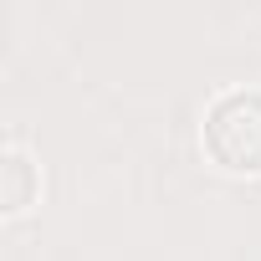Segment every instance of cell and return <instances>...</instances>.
<instances>
[{
    "mask_svg": "<svg viewBox=\"0 0 261 261\" xmlns=\"http://www.w3.org/2000/svg\"><path fill=\"white\" fill-rule=\"evenodd\" d=\"M200 139L225 169H261V92H220L205 113Z\"/></svg>",
    "mask_w": 261,
    "mask_h": 261,
    "instance_id": "1",
    "label": "cell"
}]
</instances>
